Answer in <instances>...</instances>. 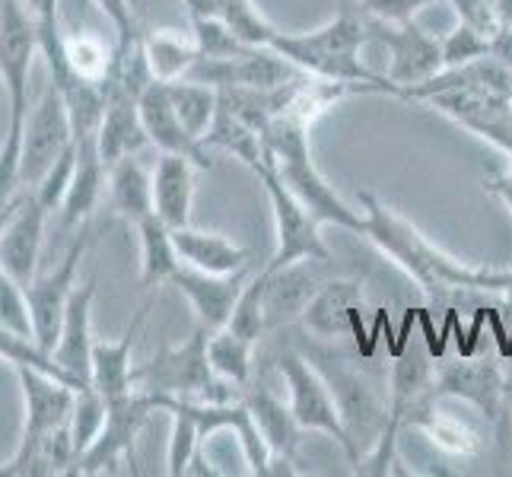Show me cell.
Returning a JSON list of instances; mask_svg holds the SVG:
<instances>
[{
	"label": "cell",
	"instance_id": "6da1fadb",
	"mask_svg": "<svg viewBox=\"0 0 512 477\" xmlns=\"http://www.w3.org/2000/svg\"><path fill=\"white\" fill-rule=\"evenodd\" d=\"M360 210H363V236L373 242L382 255L392 258L427 296L446 293V290H484V293H503V296L509 293L512 268L487 271V268H471V264L452 258L449 252L439 249L433 239L423 236L408 217H401L395 207L379 201L373 191H360Z\"/></svg>",
	"mask_w": 512,
	"mask_h": 477
},
{
	"label": "cell",
	"instance_id": "7a4b0ae2",
	"mask_svg": "<svg viewBox=\"0 0 512 477\" xmlns=\"http://www.w3.org/2000/svg\"><path fill=\"white\" fill-rule=\"evenodd\" d=\"M42 55L35 29L23 0H0V83L7 93V134L0 144V207L20 198V150L29 118V77L32 61Z\"/></svg>",
	"mask_w": 512,
	"mask_h": 477
},
{
	"label": "cell",
	"instance_id": "3957f363",
	"mask_svg": "<svg viewBox=\"0 0 512 477\" xmlns=\"http://www.w3.org/2000/svg\"><path fill=\"white\" fill-rule=\"evenodd\" d=\"M373 39L357 13H338L325 26L312 32H277L271 48L293 61L303 74L338 80V83H369V93L392 96L395 83L369 70L360 58V48Z\"/></svg>",
	"mask_w": 512,
	"mask_h": 477
},
{
	"label": "cell",
	"instance_id": "277c9868",
	"mask_svg": "<svg viewBox=\"0 0 512 477\" xmlns=\"http://www.w3.org/2000/svg\"><path fill=\"white\" fill-rule=\"evenodd\" d=\"M261 144H264V163L274 166V172L306 204V210L315 220L350 229V233H363V210H353L328 185L319 166H315L309 150V125L290 115H277L268 125V131L261 134Z\"/></svg>",
	"mask_w": 512,
	"mask_h": 477
},
{
	"label": "cell",
	"instance_id": "5b68a950",
	"mask_svg": "<svg viewBox=\"0 0 512 477\" xmlns=\"http://www.w3.org/2000/svg\"><path fill=\"white\" fill-rule=\"evenodd\" d=\"M210 331L198 325L179 347H163L153 360L134 366V388L153 395L188 398L201 404H229L242 398V385L214 373L207 357Z\"/></svg>",
	"mask_w": 512,
	"mask_h": 477
},
{
	"label": "cell",
	"instance_id": "8992f818",
	"mask_svg": "<svg viewBox=\"0 0 512 477\" xmlns=\"http://www.w3.org/2000/svg\"><path fill=\"white\" fill-rule=\"evenodd\" d=\"M306 357L319 366V373L331 385L338 398L341 420L350 439V465L357 468L363 458L379 446L385 420H388V388L382 392L373 376L363 373V366H353L344 353L331 350H303Z\"/></svg>",
	"mask_w": 512,
	"mask_h": 477
},
{
	"label": "cell",
	"instance_id": "52a82bcc",
	"mask_svg": "<svg viewBox=\"0 0 512 477\" xmlns=\"http://www.w3.org/2000/svg\"><path fill=\"white\" fill-rule=\"evenodd\" d=\"M255 175H258V182L264 185V194H268V201H271L274 236H277V249L268 261V271H280V268H287V264H296V261H331L328 245L319 236L322 223L315 220L306 210V204L284 185V179L274 172V166L261 163Z\"/></svg>",
	"mask_w": 512,
	"mask_h": 477
},
{
	"label": "cell",
	"instance_id": "ba28073f",
	"mask_svg": "<svg viewBox=\"0 0 512 477\" xmlns=\"http://www.w3.org/2000/svg\"><path fill=\"white\" fill-rule=\"evenodd\" d=\"M277 366L290 388V411L299 427L328 433V436H334V443H338L344 452H350V439H347L344 420H341L338 398H334L331 385L319 373V366H315L303 350H284Z\"/></svg>",
	"mask_w": 512,
	"mask_h": 477
},
{
	"label": "cell",
	"instance_id": "9c48e42d",
	"mask_svg": "<svg viewBox=\"0 0 512 477\" xmlns=\"http://www.w3.org/2000/svg\"><path fill=\"white\" fill-rule=\"evenodd\" d=\"M163 411V395L144 392V388H131L128 395H118L109 401V414H105V427L96 436V443L80 455L74 474H102L121 458L134 452V443L140 430L147 427L153 414Z\"/></svg>",
	"mask_w": 512,
	"mask_h": 477
},
{
	"label": "cell",
	"instance_id": "30bf717a",
	"mask_svg": "<svg viewBox=\"0 0 512 477\" xmlns=\"http://www.w3.org/2000/svg\"><path fill=\"white\" fill-rule=\"evenodd\" d=\"M74 144V125L64 93L55 83H48L39 105L29 112L23 128V150H20V185L23 191L35 188L42 175L58 163V156Z\"/></svg>",
	"mask_w": 512,
	"mask_h": 477
},
{
	"label": "cell",
	"instance_id": "8fae6325",
	"mask_svg": "<svg viewBox=\"0 0 512 477\" xmlns=\"http://www.w3.org/2000/svg\"><path fill=\"white\" fill-rule=\"evenodd\" d=\"M436 398H458L478 408L487 423L506 420V373L490 360H439L433 373Z\"/></svg>",
	"mask_w": 512,
	"mask_h": 477
},
{
	"label": "cell",
	"instance_id": "7c38bea8",
	"mask_svg": "<svg viewBox=\"0 0 512 477\" xmlns=\"http://www.w3.org/2000/svg\"><path fill=\"white\" fill-rule=\"evenodd\" d=\"M433 112L452 118L455 125L468 128L490 144H497L512 156V99L497 96L487 90H474V86H449L433 96L423 99Z\"/></svg>",
	"mask_w": 512,
	"mask_h": 477
},
{
	"label": "cell",
	"instance_id": "4fadbf2b",
	"mask_svg": "<svg viewBox=\"0 0 512 477\" xmlns=\"http://www.w3.org/2000/svg\"><path fill=\"white\" fill-rule=\"evenodd\" d=\"M86 245H90V236H86V226H80V233L74 236V242H70V249L61 258L58 268L48 271V274H35V280L26 287L35 341H39L48 353L58 344L64 309H67L70 293H74V287H77V268L83 261Z\"/></svg>",
	"mask_w": 512,
	"mask_h": 477
},
{
	"label": "cell",
	"instance_id": "5bb4252c",
	"mask_svg": "<svg viewBox=\"0 0 512 477\" xmlns=\"http://www.w3.org/2000/svg\"><path fill=\"white\" fill-rule=\"evenodd\" d=\"M373 39L388 48V80L395 83V93L404 86H414L436 77L439 70H446L443 64V42L433 39L430 32H423L417 23H401V26H388L376 23L373 26Z\"/></svg>",
	"mask_w": 512,
	"mask_h": 477
},
{
	"label": "cell",
	"instance_id": "9a60e30c",
	"mask_svg": "<svg viewBox=\"0 0 512 477\" xmlns=\"http://www.w3.org/2000/svg\"><path fill=\"white\" fill-rule=\"evenodd\" d=\"M48 210L32 191L20 194L13 201V210L0 229V271H7L13 280L29 287L39 274V255H42V236H45Z\"/></svg>",
	"mask_w": 512,
	"mask_h": 477
},
{
	"label": "cell",
	"instance_id": "2e32d148",
	"mask_svg": "<svg viewBox=\"0 0 512 477\" xmlns=\"http://www.w3.org/2000/svg\"><path fill=\"white\" fill-rule=\"evenodd\" d=\"M363 280L357 277H331L322 284V290L309 299L303 312V328L322 341H338L347 334L363 338Z\"/></svg>",
	"mask_w": 512,
	"mask_h": 477
},
{
	"label": "cell",
	"instance_id": "e0dca14e",
	"mask_svg": "<svg viewBox=\"0 0 512 477\" xmlns=\"http://www.w3.org/2000/svg\"><path fill=\"white\" fill-rule=\"evenodd\" d=\"M245 280H249V268H242L236 274H207V271L182 264V268L172 274L169 284L188 299L198 325H204L207 331H220L229 325V315H233L239 303Z\"/></svg>",
	"mask_w": 512,
	"mask_h": 477
},
{
	"label": "cell",
	"instance_id": "ac0fdd59",
	"mask_svg": "<svg viewBox=\"0 0 512 477\" xmlns=\"http://www.w3.org/2000/svg\"><path fill=\"white\" fill-rule=\"evenodd\" d=\"M137 105H140V121H144V131H147L150 144L156 150L185 156L198 169H210V156H207L204 140L188 134V128L182 125V118H179V112H175V105H172L169 86L163 80H153L147 90L140 93Z\"/></svg>",
	"mask_w": 512,
	"mask_h": 477
},
{
	"label": "cell",
	"instance_id": "d6986e66",
	"mask_svg": "<svg viewBox=\"0 0 512 477\" xmlns=\"http://www.w3.org/2000/svg\"><path fill=\"white\" fill-rule=\"evenodd\" d=\"M93 299H96V277L86 284H77L67 299L61 334L55 344V360L61 363L64 373L74 379L80 388L90 382V357H93Z\"/></svg>",
	"mask_w": 512,
	"mask_h": 477
},
{
	"label": "cell",
	"instance_id": "ffe728a7",
	"mask_svg": "<svg viewBox=\"0 0 512 477\" xmlns=\"http://www.w3.org/2000/svg\"><path fill=\"white\" fill-rule=\"evenodd\" d=\"M328 261H296L280 271H268V293H264V315H268V331L290 325L303 318L309 299L322 290L325 277L319 268Z\"/></svg>",
	"mask_w": 512,
	"mask_h": 477
},
{
	"label": "cell",
	"instance_id": "44dd1931",
	"mask_svg": "<svg viewBox=\"0 0 512 477\" xmlns=\"http://www.w3.org/2000/svg\"><path fill=\"white\" fill-rule=\"evenodd\" d=\"M153 306V296L140 306L131 318V325L125 328L118 341H93V357H90V382L93 388L105 395V401H112L118 395H128L134 388V366H131V350L140 328L147 322V312Z\"/></svg>",
	"mask_w": 512,
	"mask_h": 477
},
{
	"label": "cell",
	"instance_id": "7402d4cb",
	"mask_svg": "<svg viewBox=\"0 0 512 477\" xmlns=\"http://www.w3.org/2000/svg\"><path fill=\"white\" fill-rule=\"evenodd\" d=\"M404 427L423 430V436H427L433 446H439L449 455L468 458V455H474L481 449V433L474 430L468 420L439 411V398L433 392V385L408 408V414H404V420H401V430Z\"/></svg>",
	"mask_w": 512,
	"mask_h": 477
},
{
	"label": "cell",
	"instance_id": "603a6c76",
	"mask_svg": "<svg viewBox=\"0 0 512 477\" xmlns=\"http://www.w3.org/2000/svg\"><path fill=\"white\" fill-rule=\"evenodd\" d=\"M194 166L191 159L160 153L153 175V214L169 229L191 223V201H194Z\"/></svg>",
	"mask_w": 512,
	"mask_h": 477
},
{
	"label": "cell",
	"instance_id": "cb8c5ba5",
	"mask_svg": "<svg viewBox=\"0 0 512 477\" xmlns=\"http://www.w3.org/2000/svg\"><path fill=\"white\" fill-rule=\"evenodd\" d=\"M74 144H77V169H74V179H70V188L64 194V204H61V226L64 229L90 223L93 210L102 198L105 175H109V166H105L102 156H99L96 137L74 140Z\"/></svg>",
	"mask_w": 512,
	"mask_h": 477
},
{
	"label": "cell",
	"instance_id": "d4e9b609",
	"mask_svg": "<svg viewBox=\"0 0 512 477\" xmlns=\"http://www.w3.org/2000/svg\"><path fill=\"white\" fill-rule=\"evenodd\" d=\"M150 144V137L140 121V105L134 96H109L105 99V115L96 131V147L105 166L118 159L134 156Z\"/></svg>",
	"mask_w": 512,
	"mask_h": 477
},
{
	"label": "cell",
	"instance_id": "484cf974",
	"mask_svg": "<svg viewBox=\"0 0 512 477\" xmlns=\"http://www.w3.org/2000/svg\"><path fill=\"white\" fill-rule=\"evenodd\" d=\"M172 239H175V252H179L182 264L207 271V274H236L252 264L249 252H245L242 245H236L233 239H226L220 233L179 226V229H172Z\"/></svg>",
	"mask_w": 512,
	"mask_h": 477
},
{
	"label": "cell",
	"instance_id": "4316f807",
	"mask_svg": "<svg viewBox=\"0 0 512 477\" xmlns=\"http://www.w3.org/2000/svg\"><path fill=\"white\" fill-rule=\"evenodd\" d=\"M105 185H109L112 210L118 217H125L131 226L153 214V175L140 166L137 153L112 163L109 175H105Z\"/></svg>",
	"mask_w": 512,
	"mask_h": 477
},
{
	"label": "cell",
	"instance_id": "83f0119b",
	"mask_svg": "<svg viewBox=\"0 0 512 477\" xmlns=\"http://www.w3.org/2000/svg\"><path fill=\"white\" fill-rule=\"evenodd\" d=\"M134 229L140 239V280H144V287L160 290L163 284H169L172 274L182 268V258L175 252L172 229L156 214L144 217Z\"/></svg>",
	"mask_w": 512,
	"mask_h": 477
},
{
	"label": "cell",
	"instance_id": "f1b7e54d",
	"mask_svg": "<svg viewBox=\"0 0 512 477\" xmlns=\"http://www.w3.org/2000/svg\"><path fill=\"white\" fill-rule=\"evenodd\" d=\"M242 398H245V404H249V411L258 423L264 443H268V449H271V458H293L303 427L296 423L290 404L274 398L271 392H264V388H255V392L242 395Z\"/></svg>",
	"mask_w": 512,
	"mask_h": 477
},
{
	"label": "cell",
	"instance_id": "f546056e",
	"mask_svg": "<svg viewBox=\"0 0 512 477\" xmlns=\"http://www.w3.org/2000/svg\"><path fill=\"white\" fill-rule=\"evenodd\" d=\"M140 45H144L153 80H163V83L182 80L201 58L194 35L185 39V35L175 29H150L147 35H140Z\"/></svg>",
	"mask_w": 512,
	"mask_h": 477
},
{
	"label": "cell",
	"instance_id": "4dcf8cb0",
	"mask_svg": "<svg viewBox=\"0 0 512 477\" xmlns=\"http://www.w3.org/2000/svg\"><path fill=\"white\" fill-rule=\"evenodd\" d=\"M204 147L210 150H223V153H233L242 166H249L252 172H258V166L264 163V144H261V134L245 125V121L233 112L226 109V105L220 102L217 109V118L214 125H210V131L204 134Z\"/></svg>",
	"mask_w": 512,
	"mask_h": 477
},
{
	"label": "cell",
	"instance_id": "1f68e13d",
	"mask_svg": "<svg viewBox=\"0 0 512 477\" xmlns=\"http://www.w3.org/2000/svg\"><path fill=\"white\" fill-rule=\"evenodd\" d=\"M166 86H169L172 105H175V112H179L182 125L188 128V134L204 140V134L210 131V125H214L217 109H220V90L210 83L188 80V77L172 80Z\"/></svg>",
	"mask_w": 512,
	"mask_h": 477
},
{
	"label": "cell",
	"instance_id": "d6a6232c",
	"mask_svg": "<svg viewBox=\"0 0 512 477\" xmlns=\"http://www.w3.org/2000/svg\"><path fill=\"white\" fill-rule=\"evenodd\" d=\"M163 414L172 417V433H169V452H166V474L182 477L191 465L194 449L201 446V427L194 417L191 404L185 398H169L163 395Z\"/></svg>",
	"mask_w": 512,
	"mask_h": 477
},
{
	"label": "cell",
	"instance_id": "836d02e7",
	"mask_svg": "<svg viewBox=\"0 0 512 477\" xmlns=\"http://www.w3.org/2000/svg\"><path fill=\"white\" fill-rule=\"evenodd\" d=\"M115 61V48L105 45L93 32L64 35V64L70 77H80L86 83H105Z\"/></svg>",
	"mask_w": 512,
	"mask_h": 477
},
{
	"label": "cell",
	"instance_id": "e575fe53",
	"mask_svg": "<svg viewBox=\"0 0 512 477\" xmlns=\"http://www.w3.org/2000/svg\"><path fill=\"white\" fill-rule=\"evenodd\" d=\"M58 4L61 0H23V7L29 10L35 29H39V48L48 64V74L61 86L70 80V74L64 64V35H61V23H58Z\"/></svg>",
	"mask_w": 512,
	"mask_h": 477
},
{
	"label": "cell",
	"instance_id": "d590c367",
	"mask_svg": "<svg viewBox=\"0 0 512 477\" xmlns=\"http://www.w3.org/2000/svg\"><path fill=\"white\" fill-rule=\"evenodd\" d=\"M252 341L239 338L236 331L220 328V331H210V341H207V357L214 373L236 382V385H249L252 379Z\"/></svg>",
	"mask_w": 512,
	"mask_h": 477
},
{
	"label": "cell",
	"instance_id": "8d00e7d4",
	"mask_svg": "<svg viewBox=\"0 0 512 477\" xmlns=\"http://www.w3.org/2000/svg\"><path fill=\"white\" fill-rule=\"evenodd\" d=\"M264 293H268V271H258L255 277L245 280L242 296L229 315V331H236L239 338L258 344L268 334V315H264Z\"/></svg>",
	"mask_w": 512,
	"mask_h": 477
},
{
	"label": "cell",
	"instance_id": "74e56055",
	"mask_svg": "<svg viewBox=\"0 0 512 477\" xmlns=\"http://www.w3.org/2000/svg\"><path fill=\"white\" fill-rule=\"evenodd\" d=\"M0 357H4L13 369L16 366H29V369H42V373L55 376V379H64L67 385H74L80 392V385L70 379L61 363L55 360V353H48L35 338H26V334H16L10 328H0ZM90 388V385H86Z\"/></svg>",
	"mask_w": 512,
	"mask_h": 477
},
{
	"label": "cell",
	"instance_id": "f35d334b",
	"mask_svg": "<svg viewBox=\"0 0 512 477\" xmlns=\"http://www.w3.org/2000/svg\"><path fill=\"white\" fill-rule=\"evenodd\" d=\"M105 414H109V401L99 392V388H80L74 398V411H70V436H74L77 446V462L80 455L96 443V436L105 427Z\"/></svg>",
	"mask_w": 512,
	"mask_h": 477
},
{
	"label": "cell",
	"instance_id": "ab89813d",
	"mask_svg": "<svg viewBox=\"0 0 512 477\" xmlns=\"http://www.w3.org/2000/svg\"><path fill=\"white\" fill-rule=\"evenodd\" d=\"M217 4H220V20L236 32V39H242L252 48L274 42L277 29L264 20L255 0H217Z\"/></svg>",
	"mask_w": 512,
	"mask_h": 477
},
{
	"label": "cell",
	"instance_id": "60d3db41",
	"mask_svg": "<svg viewBox=\"0 0 512 477\" xmlns=\"http://www.w3.org/2000/svg\"><path fill=\"white\" fill-rule=\"evenodd\" d=\"M191 35H194V42H198L201 58H214V61L236 58L245 48H252L242 39H236V32L229 29L220 16H191Z\"/></svg>",
	"mask_w": 512,
	"mask_h": 477
},
{
	"label": "cell",
	"instance_id": "b9f144b4",
	"mask_svg": "<svg viewBox=\"0 0 512 477\" xmlns=\"http://www.w3.org/2000/svg\"><path fill=\"white\" fill-rule=\"evenodd\" d=\"M0 328H10L16 334L35 338L26 287L20 284V280H13L7 271H0Z\"/></svg>",
	"mask_w": 512,
	"mask_h": 477
},
{
	"label": "cell",
	"instance_id": "7bdbcfd3",
	"mask_svg": "<svg viewBox=\"0 0 512 477\" xmlns=\"http://www.w3.org/2000/svg\"><path fill=\"white\" fill-rule=\"evenodd\" d=\"M74 169H77V144H70L58 156V163L42 175V182L35 185V188H29L35 198L42 201V207L48 210V214H51V210H61L64 194L70 188V179H74Z\"/></svg>",
	"mask_w": 512,
	"mask_h": 477
},
{
	"label": "cell",
	"instance_id": "ee69618b",
	"mask_svg": "<svg viewBox=\"0 0 512 477\" xmlns=\"http://www.w3.org/2000/svg\"><path fill=\"white\" fill-rule=\"evenodd\" d=\"M443 42V64L446 67H465L478 58H487L490 55V39L481 35L478 29H471L468 23H458Z\"/></svg>",
	"mask_w": 512,
	"mask_h": 477
},
{
	"label": "cell",
	"instance_id": "f6af8a7d",
	"mask_svg": "<svg viewBox=\"0 0 512 477\" xmlns=\"http://www.w3.org/2000/svg\"><path fill=\"white\" fill-rule=\"evenodd\" d=\"M360 4H363V13L373 16L376 23L401 26V23H414V16L423 7L452 4V0H360Z\"/></svg>",
	"mask_w": 512,
	"mask_h": 477
},
{
	"label": "cell",
	"instance_id": "bcb514c9",
	"mask_svg": "<svg viewBox=\"0 0 512 477\" xmlns=\"http://www.w3.org/2000/svg\"><path fill=\"white\" fill-rule=\"evenodd\" d=\"M96 7L105 13V20L112 23L115 35H118V48H128L140 39V29L134 20V10H131V0H96Z\"/></svg>",
	"mask_w": 512,
	"mask_h": 477
},
{
	"label": "cell",
	"instance_id": "7dc6e473",
	"mask_svg": "<svg viewBox=\"0 0 512 477\" xmlns=\"http://www.w3.org/2000/svg\"><path fill=\"white\" fill-rule=\"evenodd\" d=\"M452 7L458 13V20L468 23L471 29H478L487 39H493V35L500 32L497 16L490 10V0H452Z\"/></svg>",
	"mask_w": 512,
	"mask_h": 477
},
{
	"label": "cell",
	"instance_id": "c3c4849f",
	"mask_svg": "<svg viewBox=\"0 0 512 477\" xmlns=\"http://www.w3.org/2000/svg\"><path fill=\"white\" fill-rule=\"evenodd\" d=\"M484 188L497 194V198L512 210V175H503V179H484Z\"/></svg>",
	"mask_w": 512,
	"mask_h": 477
},
{
	"label": "cell",
	"instance_id": "681fc988",
	"mask_svg": "<svg viewBox=\"0 0 512 477\" xmlns=\"http://www.w3.org/2000/svg\"><path fill=\"white\" fill-rule=\"evenodd\" d=\"M490 10L497 16L500 29H512V0H490Z\"/></svg>",
	"mask_w": 512,
	"mask_h": 477
},
{
	"label": "cell",
	"instance_id": "f907efd6",
	"mask_svg": "<svg viewBox=\"0 0 512 477\" xmlns=\"http://www.w3.org/2000/svg\"><path fill=\"white\" fill-rule=\"evenodd\" d=\"M506 420L512 427V376H506Z\"/></svg>",
	"mask_w": 512,
	"mask_h": 477
},
{
	"label": "cell",
	"instance_id": "816d5d0a",
	"mask_svg": "<svg viewBox=\"0 0 512 477\" xmlns=\"http://www.w3.org/2000/svg\"><path fill=\"white\" fill-rule=\"evenodd\" d=\"M10 210H13V204H7V207H0V229H4V223H7V217H10Z\"/></svg>",
	"mask_w": 512,
	"mask_h": 477
}]
</instances>
